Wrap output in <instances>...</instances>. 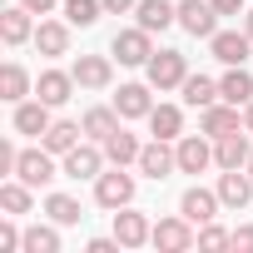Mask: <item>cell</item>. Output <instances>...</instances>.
I'll list each match as a JSON object with an SVG mask.
<instances>
[{
    "mask_svg": "<svg viewBox=\"0 0 253 253\" xmlns=\"http://www.w3.org/2000/svg\"><path fill=\"white\" fill-rule=\"evenodd\" d=\"M94 199H99V209H129L134 204V174H124L114 164L109 174L94 179Z\"/></svg>",
    "mask_w": 253,
    "mask_h": 253,
    "instance_id": "1",
    "label": "cell"
},
{
    "mask_svg": "<svg viewBox=\"0 0 253 253\" xmlns=\"http://www.w3.org/2000/svg\"><path fill=\"white\" fill-rule=\"evenodd\" d=\"M144 70H149V84H154V89H179V84L189 80V60H184L179 50H159Z\"/></svg>",
    "mask_w": 253,
    "mask_h": 253,
    "instance_id": "2",
    "label": "cell"
},
{
    "mask_svg": "<svg viewBox=\"0 0 253 253\" xmlns=\"http://www.w3.org/2000/svg\"><path fill=\"white\" fill-rule=\"evenodd\" d=\"M149 243L159 248V253H189L194 248V223L179 213V218H159L154 223V233H149Z\"/></svg>",
    "mask_w": 253,
    "mask_h": 253,
    "instance_id": "3",
    "label": "cell"
},
{
    "mask_svg": "<svg viewBox=\"0 0 253 253\" xmlns=\"http://www.w3.org/2000/svg\"><path fill=\"white\" fill-rule=\"evenodd\" d=\"M179 25L199 40H213L218 35V10H213V0H184L179 5Z\"/></svg>",
    "mask_w": 253,
    "mask_h": 253,
    "instance_id": "4",
    "label": "cell"
},
{
    "mask_svg": "<svg viewBox=\"0 0 253 253\" xmlns=\"http://www.w3.org/2000/svg\"><path fill=\"white\" fill-rule=\"evenodd\" d=\"M15 179H25L30 189H45L55 179V154L40 144V149H20V164H15Z\"/></svg>",
    "mask_w": 253,
    "mask_h": 253,
    "instance_id": "5",
    "label": "cell"
},
{
    "mask_svg": "<svg viewBox=\"0 0 253 253\" xmlns=\"http://www.w3.org/2000/svg\"><path fill=\"white\" fill-rule=\"evenodd\" d=\"M174 169H179V149H169V139H154V144L139 149V174H149L154 184L169 179Z\"/></svg>",
    "mask_w": 253,
    "mask_h": 253,
    "instance_id": "6",
    "label": "cell"
},
{
    "mask_svg": "<svg viewBox=\"0 0 253 253\" xmlns=\"http://www.w3.org/2000/svg\"><path fill=\"white\" fill-rule=\"evenodd\" d=\"M114 55H119V65H149V60H154L149 30H144V25H134V30H119V35H114Z\"/></svg>",
    "mask_w": 253,
    "mask_h": 253,
    "instance_id": "7",
    "label": "cell"
},
{
    "mask_svg": "<svg viewBox=\"0 0 253 253\" xmlns=\"http://www.w3.org/2000/svg\"><path fill=\"white\" fill-rule=\"evenodd\" d=\"M248 159H253V144H248V129L238 134H223V139H213V164L218 169H248Z\"/></svg>",
    "mask_w": 253,
    "mask_h": 253,
    "instance_id": "8",
    "label": "cell"
},
{
    "mask_svg": "<svg viewBox=\"0 0 253 253\" xmlns=\"http://www.w3.org/2000/svg\"><path fill=\"white\" fill-rule=\"evenodd\" d=\"M104 174V144H75L65 154V179H99Z\"/></svg>",
    "mask_w": 253,
    "mask_h": 253,
    "instance_id": "9",
    "label": "cell"
},
{
    "mask_svg": "<svg viewBox=\"0 0 253 253\" xmlns=\"http://www.w3.org/2000/svg\"><path fill=\"white\" fill-rule=\"evenodd\" d=\"M149 233H154V223H149L144 213H134V209H114V238H119L124 248H144Z\"/></svg>",
    "mask_w": 253,
    "mask_h": 253,
    "instance_id": "10",
    "label": "cell"
},
{
    "mask_svg": "<svg viewBox=\"0 0 253 253\" xmlns=\"http://www.w3.org/2000/svg\"><path fill=\"white\" fill-rule=\"evenodd\" d=\"M233 129H238V104H228V99H218L199 114V134H209V139H223Z\"/></svg>",
    "mask_w": 253,
    "mask_h": 253,
    "instance_id": "11",
    "label": "cell"
},
{
    "mask_svg": "<svg viewBox=\"0 0 253 253\" xmlns=\"http://www.w3.org/2000/svg\"><path fill=\"white\" fill-rule=\"evenodd\" d=\"M218 204H223L218 194H209V189H199V184H194V189H189V194L179 199V213H184L189 223H199V228H204V223H213Z\"/></svg>",
    "mask_w": 253,
    "mask_h": 253,
    "instance_id": "12",
    "label": "cell"
},
{
    "mask_svg": "<svg viewBox=\"0 0 253 253\" xmlns=\"http://www.w3.org/2000/svg\"><path fill=\"white\" fill-rule=\"evenodd\" d=\"M50 109L55 104H45V99H20L15 104V134H45L50 124H55Z\"/></svg>",
    "mask_w": 253,
    "mask_h": 253,
    "instance_id": "13",
    "label": "cell"
},
{
    "mask_svg": "<svg viewBox=\"0 0 253 253\" xmlns=\"http://www.w3.org/2000/svg\"><path fill=\"white\" fill-rule=\"evenodd\" d=\"M174 149H179V174H204V169L213 164V149H209V139H199V134H184Z\"/></svg>",
    "mask_w": 253,
    "mask_h": 253,
    "instance_id": "14",
    "label": "cell"
},
{
    "mask_svg": "<svg viewBox=\"0 0 253 253\" xmlns=\"http://www.w3.org/2000/svg\"><path fill=\"white\" fill-rule=\"evenodd\" d=\"M248 45H253L248 30H243V35H238V30H218V35L209 40L213 60H223V65H243V60H248Z\"/></svg>",
    "mask_w": 253,
    "mask_h": 253,
    "instance_id": "15",
    "label": "cell"
},
{
    "mask_svg": "<svg viewBox=\"0 0 253 253\" xmlns=\"http://www.w3.org/2000/svg\"><path fill=\"white\" fill-rule=\"evenodd\" d=\"M70 75H75V84H84V89H104V84L114 80V70H109L104 55H80Z\"/></svg>",
    "mask_w": 253,
    "mask_h": 253,
    "instance_id": "16",
    "label": "cell"
},
{
    "mask_svg": "<svg viewBox=\"0 0 253 253\" xmlns=\"http://www.w3.org/2000/svg\"><path fill=\"white\" fill-rule=\"evenodd\" d=\"M218 199H223L228 209H243V204L253 199V174H248V169H223V179H218Z\"/></svg>",
    "mask_w": 253,
    "mask_h": 253,
    "instance_id": "17",
    "label": "cell"
},
{
    "mask_svg": "<svg viewBox=\"0 0 253 253\" xmlns=\"http://www.w3.org/2000/svg\"><path fill=\"white\" fill-rule=\"evenodd\" d=\"M114 109L124 114V119H149V84H119V94H114Z\"/></svg>",
    "mask_w": 253,
    "mask_h": 253,
    "instance_id": "18",
    "label": "cell"
},
{
    "mask_svg": "<svg viewBox=\"0 0 253 253\" xmlns=\"http://www.w3.org/2000/svg\"><path fill=\"white\" fill-rule=\"evenodd\" d=\"M80 134H84V124H75V119H55L50 129L40 134V144H45L50 154H70V149L80 144Z\"/></svg>",
    "mask_w": 253,
    "mask_h": 253,
    "instance_id": "19",
    "label": "cell"
},
{
    "mask_svg": "<svg viewBox=\"0 0 253 253\" xmlns=\"http://www.w3.org/2000/svg\"><path fill=\"white\" fill-rule=\"evenodd\" d=\"M134 15H139V25L154 35V30H169V25L179 20V5H169V0H139Z\"/></svg>",
    "mask_w": 253,
    "mask_h": 253,
    "instance_id": "20",
    "label": "cell"
},
{
    "mask_svg": "<svg viewBox=\"0 0 253 253\" xmlns=\"http://www.w3.org/2000/svg\"><path fill=\"white\" fill-rule=\"evenodd\" d=\"M35 30H30V10L25 5H10V10H0V40L5 45H25Z\"/></svg>",
    "mask_w": 253,
    "mask_h": 253,
    "instance_id": "21",
    "label": "cell"
},
{
    "mask_svg": "<svg viewBox=\"0 0 253 253\" xmlns=\"http://www.w3.org/2000/svg\"><path fill=\"white\" fill-rule=\"evenodd\" d=\"M70 89H75V75H65V70H45L40 84H35V99H45V104H65Z\"/></svg>",
    "mask_w": 253,
    "mask_h": 253,
    "instance_id": "22",
    "label": "cell"
},
{
    "mask_svg": "<svg viewBox=\"0 0 253 253\" xmlns=\"http://www.w3.org/2000/svg\"><path fill=\"white\" fill-rule=\"evenodd\" d=\"M218 94H223L228 104H248V99H253V75H248L243 65H228V75L218 80Z\"/></svg>",
    "mask_w": 253,
    "mask_h": 253,
    "instance_id": "23",
    "label": "cell"
},
{
    "mask_svg": "<svg viewBox=\"0 0 253 253\" xmlns=\"http://www.w3.org/2000/svg\"><path fill=\"white\" fill-rule=\"evenodd\" d=\"M149 129H154V139H179V134H184L179 104H154V109H149Z\"/></svg>",
    "mask_w": 253,
    "mask_h": 253,
    "instance_id": "24",
    "label": "cell"
},
{
    "mask_svg": "<svg viewBox=\"0 0 253 253\" xmlns=\"http://www.w3.org/2000/svg\"><path fill=\"white\" fill-rule=\"evenodd\" d=\"M139 149H144V144H139L134 134H124V129H114V134L104 139V159L119 164V169H124V164H139Z\"/></svg>",
    "mask_w": 253,
    "mask_h": 253,
    "instance_id": "25",
    "label": "cell"
},
{
    "mask_svg": "<svg viewBox=\"0 0 253 253\" xmlns=\"http://www.w3.org/2000/svg\"><path fill=\"white\" fill-rule=\"evenodd\" d=\"M179 89H184V104H194V109H209V104H218V99H223V94H218V84H213L209 75H189Z\"/></svg>",
    "mask_w": 253,
    "mask_h": 253,
    "instance_id": "26",
    "label": "cell"
},
{
    "mask_svg": "<svg viewBox=\"0 0 253 253\" xmlns=\"http://www.w3.org/2000/svg\"><path fill=\"white\" fill-rule=\"evenodd\" d=\"M35 45H40V55H65V50H70V25H60V20H40Z\"/></svg>",
    "mask_w": 253,
    "mask_h": 253,
    "instance_id": "27",
    "label": "cell"
},
{
    "mask_svg": "<svg viewBox=\"0 0 253 253\" xmlns=\"http://www.w3.org/2000/svg\"><path fill=\"white\" fill-rule=\"evenodd\" d=\"M25 253H60V223H35L25 228Z\"/></svg>",
    "mask_w": 253,
    "mask_h": 253,
    "instance_id": "28",
    "label": "cell"
},
{
    "mask_svg": "<svg viewBox=\"0 0 253 253\" xmlns=\"http://www.w3.org/2000/svg\"><path fill=\"white\" fill-rule=\"evenodd\" d=\"M25 94H30V75H25V70H20V65L10 60L5 70H0V99H10V104H20Z\"/></svg>",
    "mask_w": 253,
    "mask_h": 253,
    "instance_id": "29",
    "label": "cell"
},
{
    "mask_svg": "<svg viewBox=\"0 0 253 253\" xmlns=\"http://www.w3.org/2000/svg\"><path fill=\"white\" fill-rule=\"evenodd\" d=\"M119 119H124L119 109H89V114H84V134L104 144V139H109V134L119 129Z\"/></svg>",
    "mask_w": 253,
    "mask_h": 253,
    "instance_id": "30",
    "label": "cell"
},
{
    "mask_svg": "<svg viewBox=\"0 0 253 253\" xmlns=\"http://www.w3.org/2000/svg\"><path fill=\"white\" fill-rule=\"evenodd\" d=\"M0 209H5L10 218H15V213H30V184H25V179L0 184Z\"/></svg>",
    "mask_w": 253,
    "mask_h": 253,
    "instance_id": "31",
    "label": "cell"
},
{
    "mask_svg": "<svg viewBox=\"0 0 253 253\" xmlns=\"http://www.w3.org/2000/svg\"><path fill=\"white\" fill-rule=\"evenodd\" d=\"M45 213L65 228V223H80V199H70V194H50L45 199Z\"/></svg>",
    "mask_w": 253,
    "mask_h": 253,
    "instance_id": "32",
    "label": "cell"
},
{
    "mask_svg": "<svg viewBox=\"0 0 253 253\" xmlns=\"http://www.w3.org/2000/svg\"><path fill=\"white\" fill-rule=\"evenodd\" d=\"M104 15V0H65V20L70 25H94Z\"/></svg>",
    "mask_w": 253,
    "mask_h": 253,
    "instance_id": "33",
    "label": "cell"
},
{
    "mask_svg": "<svg viewBox=\"0 0 253 253\" xmlns=\"http://www.w3.org/2000/svg\"><path fill=\"white\" fill-rule=\"evenodd\" d=\"M199 248H233V233H223V228L204 223V228H199Z\"/></svg>",
    "mask_w": 253,
    "mask_h": 253,
    "instance_id": "34",
    "label": "cell"
},
{
    "mask_svg": "<svg viewBox=\"0 0 253 253\" xmlns=\"http://www.w3.org/2000/svg\"><path fill=\"white\" fill-rule=\"evenodd\" d=\"M15 164H20V149L15 144H0V174H15Z\"/></svg>",
    "mask_w": 253,
    "mask_h": 253,
    "instance_id": "35",
    "label": "cell"
},
{
    "mask_svg": "<svg viewBox=\"0 0 253 253\" xmlns=\"http://www.w3.org/2000/svg\"><path fill=\"white\" fill-rule=\"evenodd\" d=\"M233 248H248V253H253V223H243V228H233Z\"/></svg>",
    "mask_w": 253,
    "mask_h": 253,
    "instance_id": "36",
    "label": "cell"
},
{
    "mask_svg": "<svg viewBox=\"0 0 253 253\" xmlns=\"http://www.w3.org/2000/svg\"><path fill=\"white\" fill-rule=\"evenodd\" d=\"M139 0H104V15H124V10H134Z\"/></svg>",
    "mask_w": 253,
    "mask_h": 253,
    "instance_id": "37",
    "label": "cell"
},
{
    "mask_svg": "<svg viewBox=\"0 0 253 253\" xmlns=\"http://www.w3.org/2000/svg\"><path fill=\"white\" fill-rule=\"evenodd\" d=\"M20 5H25L30 15H50V10H55V0H20Z\"/></svg>",
    "mask_w": 253,
    "mask_h": 253,
    "instance_id": "38",
    "label": "cell"
},
{
    "mask_svg": "<svg viewBox=\"0 0 253 253\" xmlns=\"http://www.w3.org/2000/svg\"><path fill=\"white\" fill-rule=\"evenodd\" d=\"M218 15H243V0H213Z\"/></svg>",
    "mask_w": 253,
    "mask_h": 253,
    "instance_id": "39",
    "label": "cell"
},
{
    "mask_svg": "<svg viewBox=\"0 0 253 253\" xmlns=\"http://www.w3.org/2000/svg\"><path fill=\"white\" fill-rule=\"evenodd\" d=\"M114 248H124V243H119V238H94V243H89V253H114Z\"/></svg>",
    "mask_w": 253,
    "mask_h": 253,
    "instance_id": "40",
    "label": "cell"
},
{
    "mask_svg": "<svg viewBox=\"0 0 253 253\" xmlns=\"http://www.w3.org/2000/svg\"><path fill=\"white\" fill-rule=\"evenodd\" d=\"M243 129L253 134V99H248V109H243Z\"/></svg>",
    "mask_w": 253,
    "mask_h": 253,
    "instance_id": "41",
    "label": "cell"
},
{
    "mask_svg": "<svg viewBox=\"0 0 253 253\" xmlns=\"http://www.w3.org/2000/svg\"><path fill=\"white\" fill-rule=\"evenodd\" d=\"M243 30H248V40H253V10H248V15H243Z\"/></svg>",
    "mask_w": 253,
    "mask_h": 253,
    "instance_id": "42",
    "label": "cell"
},
{
    "mask_svg": "<svg viewBox=\"0 0 253 253\" xmlns=\"http://www.w3.org/2000/svg\"><path fill=\"white\" fill-rule=\"evenodd\" d=\"M248 174H253V159H248Z\"/></svg>",
    "mask_w": 253,
    "mask_h": 253,
    "instance_id": "43",
    "label": "cell"
}]
</instances>
